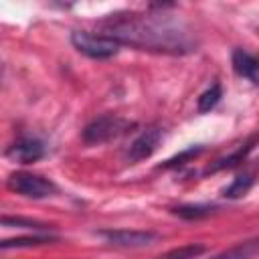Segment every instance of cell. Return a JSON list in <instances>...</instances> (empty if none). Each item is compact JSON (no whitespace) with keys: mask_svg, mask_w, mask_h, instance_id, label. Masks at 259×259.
<instances>
[{"mask_svg":"<svg viewBox=\"0 0 259 259\" xmlns=\"http://www.w3.org/2000/svg\"><path fill=\"white\" fill-rule=\"evenodd\" d=\"M101 34L144 51H158L170 55H184L196 51L194 34L180 22L168 16L154 14H123L101 22Z\"/></svg>","mask_w":259,"mask_h":259,"instance_id":"cell-1","label":"cell"},{"mask_svg":"<svg viewBox=\"0 0 259 259\" xmlns=\"http://www.w3.org/2000/svg\"><path fill=\"white\" fill-rule=\"evenodd\" d=\"M71 45L79 53H83L91 59H109V57L117 55V51H119V42H115L103 34H91L87 30H73Z\"/></svg>","mask_w":259,"mask_h":259,"instance_id":"cell-2","label":"cell"},{"mask_svg":"<svg viewBox=\"0 0 259 259\" xmlns=\"http://www.w3.org/2000/svg\"><path fill=\"white\" fill-rule=\"evenodd\" d=\"M8 188L16 194H22L26 198H47L57 194V186L53 180L30 174V172H14L8 178Z\"/></svg>","mask_w":259,"mask_h":259,"instance_id":"cell-3","label":"cell"},{"mask_svg":"<svg viewBox=\"0 0 259 259\" xmlns=\"http://www.w3.org/2000/svg\"><path fill=\"white\" fill-rule=\"evenodd\" d=\"M127 121L117 117V115H101L95 117L93 121H89L83 130V142L89 146L95 144H105L109 140H115L117 136H121L127 130Z\"/></svg>","mask_w":259,"mask_h":259,"instance_id":"cell-4","label":"cell"},{"mask_svg":"<svg viewBox=\"0 0 259 259\" xmlns=\"http://www.w3.org/2000/svg\"><path fill=\"white\" fill-rule=\"evenodd\" d=\"M99 237H103L107 243L123 249H136L146 247L156 239V233L152 231H130V229H105L99 231Z\"/></svg>","mask_w":259,"mask_h":259,"instance_id":"cell-5","label":"cell"},{"mask_svg":"<svg viewBox=\"0 0 259 259\" xmlns=\"http://www.w3.org/2000/svg\"><path fill=\"white\" fill-rule=\"evenodd\" d=\"M160 142H162V130L160 127H148V130H144L130 144L127 160L130 162H142V160L150 158L156 152V148L160 146Z\"/></svg>","mask_w":259,"mask_h":259,"instance_id":"cell-6","label":"cell"},{"mask_svg":"<svg viewBox=\"0 0 259 259\" xmlns=\"http://www.w3.org/2000/svg\"><path fill=\"white\" fill-rule=\"evenodd\" d=\"M42 156H45L42 142L32 140V138H22L6 150V158H10L12 162H18V164H32V162L40 160Z\"/></svg>","mask_w":259,"mask_h":259,"instance_id":"cell-7","label":"cell"},{"mask_svg":"<svg viewBox=\"0 0 259 259\" xmlns=\"http://www.w3.org/2000/svg\"><path fill=\"white\" fill-rule=\"evenodd\" d=\"M231 63H233V69L239 77H245L253 85L259 87V59L257 57L249 55L243 49H235L233 57H231Z\"/></svg>","mask_w":259,"mask_h":259,"instance_id":"cell-8","label":"cell"},{"mask_svg":"<svg viewBox=\"0 0 259 259\" xmlns=\"http://www.w3.org/2000/svg\"><path fill=\"white\" fill-rule=\"evenodd\" d=\"M259 257V239L239 243L237 247H231L229 251H223L210 259H255Z\"/></svg>","mask_w":259,"mask_h":259,"instance_id":"cell-9","label":"cell"},{"mask_svg":"<svg viewBox=\"0 0 259 259\" xmlns=\"http://www.w3.org/2000/svg\"><path fill=\"white\" fill-rule=\"evenodd\" d=\"M57 239L51 235H28V237H14V239H4L0 243L2 249H12V247H38L47 243H55Z\"/></svg>","mask_w":259,"mask_h":259,"instance_id":"cell-10","label":"cell"},{"mask_svg":"<svg viewBox=\"0 0 259 259\" xmlns=\"http://www.w3.org/2000/svg\"><path fill=\"white\" fill-rule=\"evenodd\" d=\"M251 186H253V176L251 174H239L225 188V196L227 198H241L251 190Z\"/></svg>","mask_w":259,"mask_h":259,"instance_id":"cell-11","label":"cell"},{"mask_svg":"<svg viewBox=\"0 0 259 259\" xmlns=\"http://www.w3.org/2000/svg\"><path fill=\"white\" fill-rule=\"evenodd\" d=\"M2 227H16V229H28V231H47L51 229V225L40 223V221H32V219H24V217H2Z\"/></svg>","mask_w":259,"mask_h":259,"instance_id":"cell-12","label":"cell"},{"mask_svg":"<svg viewBox=\"0 0 259 259\" xmlns=\"http://www.w3.org/2000/svg\"><path fill=\"white\" fill-rule=\"evenodd\" d=\"M214 206H208V204H182V206H176L174 212L182 219H188V221H196V219H202V217H208L212 212Z\"/></svg>","mask_w":259,"mask_h":259,"instance_id":"cell-13","label":"cell"},{"mask_svg":"<svg viewBox=\"0 0 259 259\" xmlns=\"http://www.w3.org/2000/svg\"><path fill=\"white\" fill-rule=\"evenodd\" d=\"M204 251H206L204 245H182V247H176V249L168 251L162 259H196Z\"/></svg>","mask_w":259,"mask_h":259,"instance_id":"cell-14","label":"cell"},{"mask_svg":"<svg viewBox=\"0 0 259 259\" xmlns=\"http://www.w3.org/2000/svg\"><path fill=\"white\" fill-rule=\"evenodd\" d=\"M221 85H212L208 87L200 97H198V111H210L219 101H221Z\"/></svg>","mask_w":259,"mask_h":259,"instance_id":"cell-15","label":"cell"},{"mask_svg":"<svg viewBox=\"0 0 259 259\" xmlns=\"http://www.w3.org/2000/svg\"><path fill=\"white\" fill-rule=\"evenodd\" d=\"M198 152H202V148L198 146V148H190V150H186V152H182L180 156H176V158H172V160H168L164 166H176V164H182V160H186V158H190V156H196Z\"/></svg>","mask_w":259,"mask_h":259,"instance_id":"cell-16","label":"cell"}]
</instances>
